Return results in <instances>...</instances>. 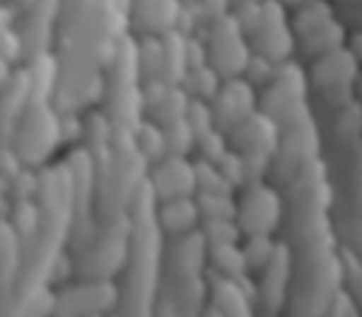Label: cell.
Here are the masks:
<instances>
[{
	"instance_id": "cell-2",
	"label": "cell",
	"mask_w": 362,
	"mask_h": 317,
	"mask_svg": "<svg viewBox=\"0 0 362 317\" xmlns=\"http://www.w3.org/2000/svg\"><path fill=\"white\" fill-rule=\"evenodd\" d=\"M195 187H198V170L189 167L181 156H170L167 161L158 164V170H153V192L161 201L187 198Z\"/></svg>"
},
{
	"instance_id": "cell-4",
	"label": "cell",
	"mask_w": 362,
	"mask_h": 317,
	"mask_svg": "<svg viewBox=\"0 0 362 317\" xmlns=\"http://www.w3.org/2000/svg\"><path fill=\"white\" fill-rule=\"evenodd\" d=\"M40 221H42V209L31 201H14V215H8L6 224L14 226V232L23 238V241H31L37 232H40Z\"/></svg>"
},
{
	"instance_id": "cell-5",
	"label": "cell",
	"mask_w": 362,
	"mask_h": 317,
	"mask_svg": "<svg viewBox=\"0 0 362 317\" xmlns=\"http://www.w3.org/2000/svg\"><path fill=\"white\" fill-rule=\"evenodd\" d=\"M325 317H362V311L356 309V300L351 294H339L325 311Z\"/></svg>"
},
{
	"instance_id": "cell-1",
	"label": "cell",
	"mask_w": 362,
	"mask_h": 317,
	"mask_svg": "<svg viewBox=\"0 0 362 317\" xmlns=\"http://www.w3.org/2000/svg\"><path fill=\"white\" fill-rule=\"evenodd\" d=\"M280 209V198L272 192V187L249 184V190H243L238 198V224L243 235H272Z\"/></svg>"
},
{
	"instance_id": "cell-3",
	"label": "cell",
	"mask_w": 362,
	"mask_h": 317,
	"mask_svg": "<svg viewBox=\"0 0 362 317\" xmlns=\"http://www.w3.org/2000/svg\"><path fill=\"white\" fill-rule=\"evenodd\" d=\"M201 218V207L198 201H192L189 195L187 198H173V201H161V207L156 209V224L173 235V238H184L192 232V226L198 224Z\"/></svg>"
}]
</instances>
